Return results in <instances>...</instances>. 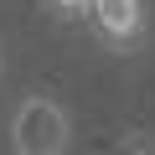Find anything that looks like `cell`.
Returning <instances> with one entry per match:
<instances>
[{
	"label": "cell",
	"instance_id": "cell-1",
	"mask_svg": "<svg viewBox=\"0 0 155 155\" xmlns=\"http://www.w3.org/2000/svg\"><path fill=\"white\" fill-rule=\"evenodd\" d=\"M72 145V119L52 93H31L11 114V150L16 155H67Z\"/></svg>",
	"mask_w": 155,
	"mask_h": 155
},
{
	"label": "cell",
	"instance_id": "cell-2",
	"mask_svg": "<svg viewBox=\"0 0 155 155\" xmlns=\"http://www.w3.org/2000/svg\"><path fill=\"white\" fill-rule=\"evenodd\" d=\"M83 21L93 26V36L109 47V52H134L150 31V11L145 0H88Z\"/></svg>",
	"mask_w": 155,
	"mask_h": 155
},
{
	"label": "cell",
	"instance_id": "cell-3",
	"mask_svg": "<svg viewBox=\"0 0 155 155\" xmlns=\"http://www.w3.org/2000/svg\"><path fill=\"white\" fill-rule=\"evenodd\" d=\"M41 5H47L57 21H78V16L88 11V0H41Z\"/></svg>",
	"mask_w": 155,
	"mask_h": 155
},
{
	"label": "cell",
	"instance_id": "cell-4",
	"mask_svg": "<svg viewBox=\"0 0 155 155\" xmlns=\"http://www.w3.org/2000/svg\"><path fill=\"white\" fill-rule=\"evenodd\" d=\"M0 72H5V57H0Z\"/></svg>",
	"mask_w": 155,
	"mask_h": 155
}]
</instances>
